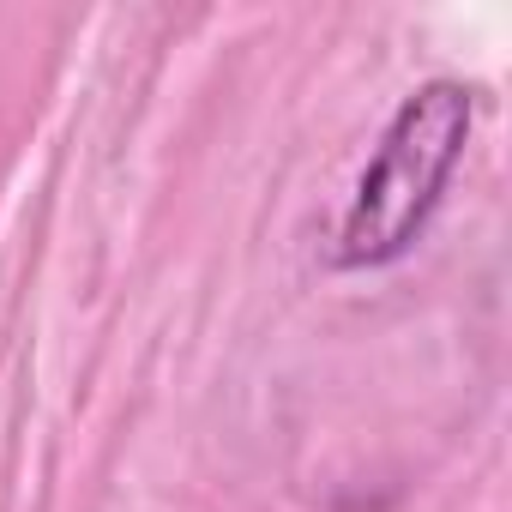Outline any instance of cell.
I'll return each mask as SVG.
<instances>
[{
	"mask_svg": "<svg viewBox=\"0 0 512 512\" xmlns=\"http://www.w3.org/2000/svg\"><path fill=\"white\" fill-rule=\"evenodd\" d=\"M470 127H476V91L464 79H428L392 109V121L344 205L332 266L374 272V266L404 260L416 235L428 229L452 169L464 163Z\"/></svg>",
	"mask_w": 512,
	"mask_h": 512,
	"instance_id": "6da1fadb",
	"label": "cell"
}]
</instances>
